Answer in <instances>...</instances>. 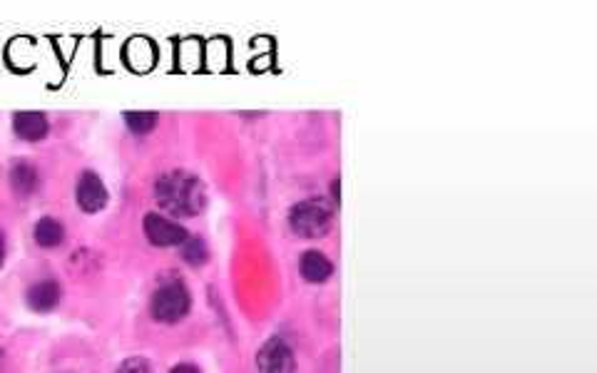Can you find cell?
Masks as SVG:
<instances>
[{
  "label": "cell",
  "mask_w": 597,
  "mask_h": 373,
  "mask_svg": "<svg viewBox=\"0 0 597 373\" xmlns=\"http://www.w3.org/2000/svg\"><path fill=\"white\" fill-rule=\"evenodd\" d=\"M182 259L192 267H204L209 262V246L204 239H187L182 244Z\"/></svg>",
  "instance_id": "obj_12"
},
{
  "label": "cell",
  "mask_w": 597,
  "mask_h": 373,
  "mask_svg": "<svg viewBox=\"0 0 597 373\" xmlns=\"http://www.w3.org/2000/svg\"><path fill=\"white\" fill-rule=\"evenodd\" d=\"M125 125L132 135H149L157 128V112H125Z\"/></svg>",
  "instance_id": "obj_13"
},
{
  "label": "cell",
  "mask_w": 597,
  "mask_h": 373,
  "mask_svg": "<svg viewBox=\"0 0 597 373\" xmlns=\"http://www.w3.org/2000/svg\"><path fill=\"white\" fill-rule=\"evenodd\" d=\"M13 132H15V138L25 139V142H40L48 138L50 122L40 112H18L13 118Z\"/></svg>",
  "instance_id": "obj_9"
},
{
  "label": "cell",
  "mask_w": 597,
  "mask_h": 373,
  "mask_svg": "<svg viewBox=\"0 0 597 373\" xmlns=\"http://www.w3.org/2000/svg\"><path fill=\"white\" fill-rule=\"evenodd\" d=\"M298 271H301L304 281H309V284H324V281H329L331 274H334V264H331V259L326 254H321L316 249H309V252H304L301 259H298Z\"/></svg>",
  "instance_id": "obj_8"
},
{
  "label": "cell",
  "mask_w": 597,
  "mask_h": 373,
  "mask_svg": "<svg viewBox=\"0 0 597 373\" xmlns=\"http://www.w3.org/2000/svg\"><path fill=\"white\" fill-rule=\"evenodd\" d=\"M172 371L174 373H180V371H200V369H197V366H192V363H180V366H174V369H172Z\"/></svg>",
  "instance_id": "obj_15"
},
{
  "label": "cell",
  "mask_w": 597,
  "mask_h": 373,
  "mask_svg": "<svg viewBox=\"0 0 597 373\" xmlns=\"http://www.w3.org/2000/svg\"><path fill=\"white\" fill-rule=\"evenodd\" d=\"M155 200L172 217H197L207 207V190L194 174L174 170L155 182Z\"/></svg>",
  "instance_id": "obj_1"
},
{
  "label": "cell",
  "mask_w": 597,
  "mask_h": 373,
  "mask_svg": "<svg viewBox=\"0 0 597 373\" xmlns=\"http://www.w3.org/2000/svg\"><path fill=\"white\" fill-rule=\"evenodd\" d=\"M75 202L85 214L102 212L110 202L105 182L100 180L95 172H83L77 180V187H75Z\"/></svg>",
  "instance_id": "obj_5"
},
{
  "label": "cell",
  "mask_w": 597,
  "mask_h": 373,
  "mask_svg": "<svg viewBox=\"0 0 597 373\" xmlns=\"http://www.w3.org/2000/svg\"><path fill=\"white\" fill-rule=\"evenodd\" d=\"M142 229H145V236H147V242L152 246H182L190 239L184 226H180L177 222H172V219L157 212L145 214Z\"/></svg>",
  "instance_id": "obj_4"
},
{
  "label": "cell",
  "mask_w": 597,
  "mask_h": 373,
  "mask_svg": "<svg viewBox=\"0 0 597 373\" xmlns=\"http://www.w3.org/2000/svg\"><path fill=\"white\" fill-rule=\"evenodd\" d=\"M120 371H149L147 359H129L120 366Z\"/></svg>",
  "instance_id": "obj_14"
},
{
  "label": "cell",
  "mask_w": 597,
  "mask_h": 373,
  "mask_svg": "<svg viewBox=\"0 0 597 373\" xmlns=\"http://www.w3.org/2000/svg\"><path fill=\"white\" fill-rule=\"evenodd\" d=\"M38 184H40V174H38V170H35L32 162L21 160L13 164L11 187L13 192H15V197H21V200L31 197V194H35V190H38Z\"/></svg>",
  "instance_id": "obj_10"
},
{
  "label": "cell",
  "mask_w": 597,
  "mask_h": 373,
  "mask_svg": "<svg viewBox=\"0 0 597 373\" xmlns=\"http://www.w3.org/2000/svg\"><path fill=\"white\" fill-rule=\"evenodd\" d=\"M3 262H5V236L0 232V267H3Z\"/></svg>",
  "instance_id": "obj_16"
},
{
  "label": "cell",
  "mask_w": 597,
  "mask_h": 373,
  "mask_svg": "<svg viewBox=\"0 0 597 373\" xmlns=\"http://www.w3.org/2000/svg\"><path fill=\"white\" fill-rule=\"evenodd\" d=\"M192 309V297L182 281L160 287L149 298V314L157 324H180Z\"/></svg>",
  "instance_id": "obj_3"
},
{
  "label": "cell",
  "mask_w": 597,
  "mask_h": 373,
  "mask_svg": "<svg viewBox=\"0 0 597 373\" xmlns=\"http://www.w3.org/2000/svg\"><path fill=\"white\" fill-rule=\"evenodd\" d=\"M63 297L60 291V284L55 279H43V281H35L28 294H25V301L32 311H40V314H48L58 306V301Z\"/></svg>",
  "instance_id": "obj_7"
},
{
  "label": "cell",
  "mask_w": 597,
  "mask_h": 373,
  "mask_svg": "<svg viewBox=\"0 0 597 373\" xmlns=\"http://www.w3.org/2000/svg\"><path fill=\"white\" fill-rule=\"evenodd\" d=\"M334 207L326 200L311 197L304 202H297L289 212V226L301 239H321L329 235Z\"/></svg>",
  "instance_id": "obj_2"
},
{
  "label": "cell",
  "mask_w": 597,
  "mask_h": 373,
  "mask_svg": "<svg viewBox=\"0 0 597 373\" xmlns=\"http://www.w3.org/2000/svg\"><path fill=\"white\" fill-rule=\"evenodd\" d=\"M256 369L267 373L294 371V353L284 339H269L256 353Z\"/></svg>",
  "instance_id": "obj_6"
},
{
  "label": "cell",
  "mask_w": 597,
  "mask_h": 373,
  "mask_svg": "<svg viewBox=\"0 0 597 373\" xmlns=\"http://www.w3.org/2000/svg\"><path fill=\"white\" fill-rule=\"evenodd\" d=\"M32 239L35 244L43 246V249H55L65 242V226L63 222H58L53 217H43L38 219L32 226Z\"/></svg>",
  "instance_id": "obj_11"
}]
</instances>
